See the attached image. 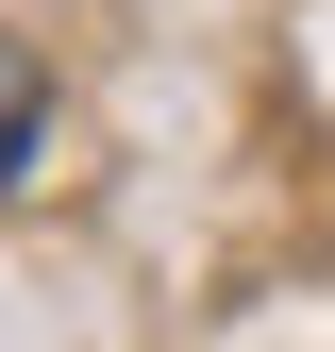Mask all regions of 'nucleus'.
Instances as JSON below:
<instances>
[{"label": "nucleus", "instance_id": "f257e3e1", "mask_svg": "<svg viewBox=\"0 0 335 352\" xmlns=\"http://www.w3.org/2000/svg\"><path fill=\"white\" fill-rule=\"evenodd\" d=\"M34 135H51V84H34V51H17V34H0V185L34 168Z\"/></svg>", "mask_w": 335, "mask_h": 352}]
</instances>
